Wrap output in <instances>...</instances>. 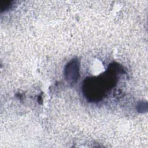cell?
I'll use <instances>...</instances> for the list:
<instances>
[{"mask_svg": "<svg viewBox=\"0 0 148 148\" xmlns=\"http://www.w3.org/2000/svg\"><path fill=\"white\" fill-rule=\"evenodd\" d=\"M120 65H110L108 70L97 77H88L83 82L82 91L90 102H99L105 98L117 82L118 74L121 73Z\"/></svg>", "mask_w": 148, "mask_h": 148, "instance_id": "1", "label": "cell"}, {"mask_svg": "<svg viewBox=\"0 0 148 148\" xmlns=\"http://www.w3.org/2000/svg\"><path fill=\"white\" fill-rule=\"evenodd\" d=\"M136 107L138 108V112L143 113L144 111L147 110V102H145L144 103L143 102H140L138 103Z\"/></svg>", "mask_w": 148, "mask_h": 148, "instance_id": "4", "label": "cell"}, {"mask_svg": "<svg viewBox=\"0 0 148 148\" xmlns=\"http://www.w3.org/2000/svg\"><path fill=\"white\" fill-rule=\"evenodd\" d=\"M13 1H5V2H2L1 3V11L3 12V11H6L8 10L9 9H11L12 6H13Z\"/></svg>", "mask_w": 148, "mask_h": 148, "instance_id": "3", "label": "cell"}, {"mask_svg": "<svg viewBox=\"0 0 148 148\" xmlns=\"http://www.w3.org/2000/svg\"><path fill=\"white\" fill-rule=\"evenodd\" d=\"M80 64L77 58L69 61L64 67V74L66 81L69 84H75L78 80L80 74Z\"/></svg>", "mask_w": 148, "mask_h": 148, "instance_id": "2", "label": "cell"}]
</instances>
